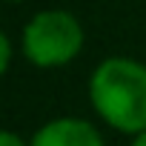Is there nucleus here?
<instances>
[{
    "label": "nucleus",
    "instance_id": "423d86ee",
    "mask_svg": "<svg viewBox=\"0 0 146 146\" xmlns=\"http://www.w3.org/2000/svg\"><path fill=\"white\" fill-rule=\"evenodd\" d=\"M132 146H146V132H140V135H135V140H132Z\"/></svg>",
    "mask_w": 146,
    "mask_h": 146
},
{
    "label": "nucleus",
    "instance_id": "0eeeda50",
    "mask_svg": "<svg viewBox=\"0 0 146 146\" xmlns=\"http://www.w3.org/2000/svg\"><path fill=\"white\" fill-rule=\"evenodd\" d=\"M6 3H23V0H6Z\"/></svg>",
    "mask_w": 146,
    "mask_h": 146
},
{
    "label": "nucleus",
    "instance_id": "f03ea898",
    "mask_svg": "<svg viewBox=\"0 0 146 146\" xmlns=\"http://www.w3.org/2000/svg\"><path fill=\"white\" fill-rule=\"evenodd\" d=\"M23 54L37 69L72 63L83 49V26L66 9H43L23 29Z\"/></svg>",
    "mask_w": 146,
    "mask_h": 146
},
{
    "label": "nucleus",
    "instance_id": "20e7f679",
    "mask_svg": "<svg viewBox=\"0 0 146 146\" xmlns=\"http://www.w3.org/2000/svg\"><path fill=\"white\" fill-rule=\"evenodd\" d=\"M9 63H12V43H9V37L0 32V75L9 69Z\"/></svg>",
    "mask_w": 146,
    "mask_h": 146
},
{
    "label": "nucleus",
    "instance_id": "f257e3e1",
    "mask_svg": "<svg viewBox=\"0 0 146 146\" xmlns=\"http://www.w3.org/2000/svg\"><path fill=\"white\" fill-rule=\"evenodd\" d=\"M95 112L117 132H146V66L132 57H106L89 80Z\"/></svg>",
    "mask_w": 146,
    "mask_h": 146
},
{
    "label": "nucleus",
    "instance_id": "7ed1b4c3",
    "mask_svg": "<svg viewBox=\"0 0 146 146\" xmlns=\"http://www.w3.org/2000/svg\"><path fill=\"white\" fill-rule=\"evenodd\" d=\"M29 146H103V137L80 117H57L40 126Z\"/></svg>",
    "mask_w": 146,
    "mask_h": 146
},
{
    "label": "nucleus",
    "instance_id": "39448f33",
    "mask_svg": "<svg viewBox=\"0 0 146 146\" xmlns=\"http://www.w3.org/2000/svg\"><path fill=\"white\" fill-rule=\"evenodd\" d=\"M0 146H26L15 132H6V129H0Z\"/></svg>",
    "mask_w": 146,
    "mask_h": 146
}]
</instances>
